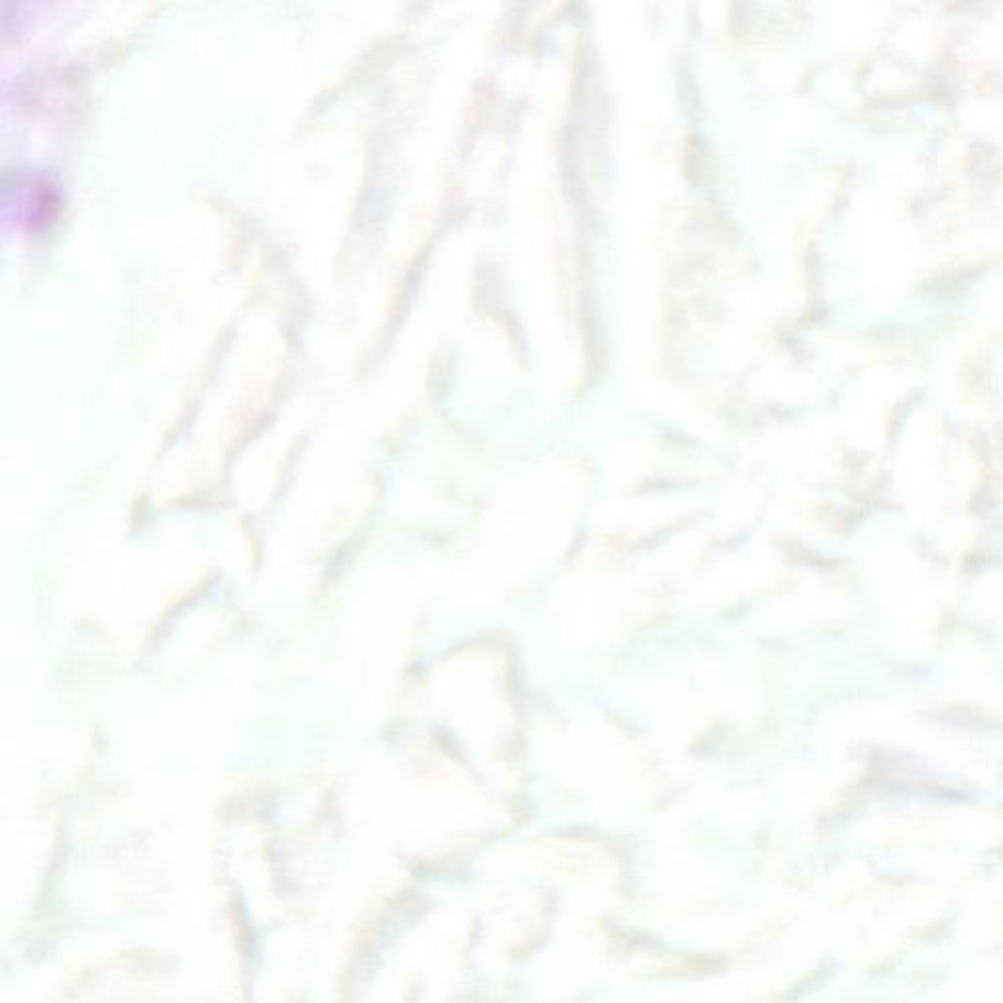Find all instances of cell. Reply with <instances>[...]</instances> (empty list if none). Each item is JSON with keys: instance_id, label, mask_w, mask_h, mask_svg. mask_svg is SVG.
Returning a JSON list of instances; mask_svg holds the SVG:
<instances>
[{"instance_id": "1", "label": "cell", "mask_w": 1003, "mask_h": 1003, "mask_svg": "<svg viewBox=\"0 0 1003 1003\" xmlns=\"http://www.w3.org/2000/svg\"><path fill=\"white\" fill-rule=\"evenodd\" d=\"M7 195H14V202L19 205V216L26 222H44L49 218L52 207L55 205V195L52 185L44 179H16V187L7 188Z\"/></svg>"}]
</instances>
